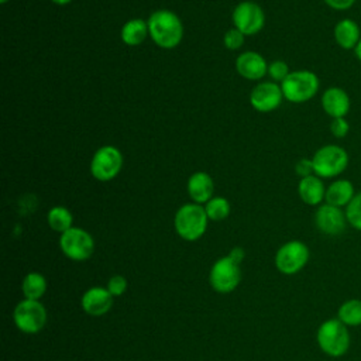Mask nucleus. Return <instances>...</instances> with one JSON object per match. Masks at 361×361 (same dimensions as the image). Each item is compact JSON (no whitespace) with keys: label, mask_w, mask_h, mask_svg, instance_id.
Listing matches in <instances>:
<instances>
[{"label":"nucleus","mask_w":361,"mask_h":361,"mask_svg":"<svg viewBox=\"0 0 361 361\" xmlns=\"http://www.w3.org/2000/svg\"><path fill=\"white\" fill-rule=\"evenodd\" d=\"M8 0H0V3H3V4H6Z\"/></svg>","instance_id":"36"},{"label":"nucleus","mask_w":361,"mask_h":361,"mask_svg":"<svg viewBox=\"0 0 361 361\" xmlns=\"http://www.w3.org/2000/svg\"><path fill=\"white\" fill-rule=\"evenodd\" d=\"M207 213L199 203H186L180 206L173 219L175 231L186 241L199 240L207 228Z\"/></svg>","instance_id":"4"},{"label":"nucleus","mask_w":361,"mask_h":361,"mask_svg":"<svg viewBox=\"0 0 361 361\" xmlns=\"http://www.w3.org/2000/svg\"><path fill=\"white\" fill-rule=\"evenodd\" d=\"M123 154L117 147L103 145L92 157L90 173L100 182L114 179L123 168Z\"/></svg>","instance_id":"8"},{"label":"nucleus","mask_w":361,"mask_h":361,"mask_svg":"<svg viewBox=\"0 0 361 361\" xmlns=\"http://www.w3.org/2000/svg\"><path fill=\"white\" fill-rule=\"evenodd\" d=\"M319 87V76L309 69L292 71L281 83L283 99L290 103L309 102L317 94Z\"/></svg>","instance_id":"5"},{"label":"nucleus","mask_w":361,"mask_h":361,"mask_svg":"<svg viewBox=\"0 0 361 361\" xmlns=\"http://www.w3.org/2000/svg\"><path fill=\"white\" fill-rule=\"evenodd\" d=\"M326 188L327 186H324L323 179L313 173V175L300 178L298 183V193L303 203L309 206H320L324 202Z\"/></svg>","instance_id":"18"},{"label":"nucleus","mask_w":361,"mask_h":361,"mask_svg":"<svg viewBox=\"0 0 361 361\" xmlns=\"http://www.w3.org/2000/svg\"><path fill=\"white\" fill-rule=\"evenodd\" d=\"M320 103L324 113L331 118L345 117L351 109V99L340 86L327 87L322 94Z\"/></svg>","instance_id":"14"},{"label":"nucleus","mask_w":361,"mask_h":361,"mask_svg":"<svg viewBox=\"0 0 361 361\" xmlns=\"http://www.w3.org/2000/svg\"><path fill=\"white\" fill-rule=\"evenodd\" d=\"M295 172H296L300 178L313 175L314 171H313L312 158H300V159L295 164Z\"/></svg>","instance_id":"31"},{"label":"nucleus","mask_w":361,"mask_h":361,"mask_svg":"<svg viewBox=\"0 0 361 361\" xmlns=\"http://www.w3.org/2000/svg\"><path fill=\"white\" fill-rule=\"evenodd\" d=\"M107 289L113 296H121L127 289V279L123 275H114L109 279Z\"/></svg>","instance_id":"30"},{"label":"nucleus","mask_w":361,"mask_h":361,"mask_svg":"<svg viewBox=\"0 0 361 361\" xmlns=\"http://www.w3.org/2000/svg\"><path fill=\"white\" fill-rule=\"evenodd\" d=\"M51 1L58 6H65V4H69L72 0H51Z\"/></svg>","instance_id":"35"},{"label":"nucleus","mask_w":361,"mask_h":361,"mask_svg":"<svg viewBox=\"0 0 361 361\" xmlns=\"http://www.w3.org/2000/svg\"><path fill=\"white\" fill-rule=\"evenodd\" d=\"M62 252L72 261H86L94 251L93 237L80 227H71L59 237Z\"/></svg>","instance_id":"9"},{"label":"nucleus","mask_w":361,"mask_h":361,"mask_svg":"<svg viewBox=\"0 0 361 361\" xmlns=\"http://www.w3.org/2000/svg\"><path fill=\"white\" fill-rule=\"evenodd\" d=\"M204 210L207 213L209 220L220 221L230 214V203L226 197L214 196L204 204Z\"/></svg>","instance_id":"25"},{"label":"nucleus","mask_w":361,"mask_h":361,"mask_svg":"<svg viewBox=\"0 0 361 361\" xmlns=\"http://www.w3.org/2000/svg\"><path fill=\"white\" fill-rule=\"evenodd\" d=\"M348 226L361 231V192H357L353 200L344 209Z\"/></svg>","instance_id":"26"},{"label":"nucleus","mask_w":361,"mask_h":361,"mask_svg":"<svg viewBox=\"0 0 361 361\" xmlns=\"http://www.w3.org/2000/svg\"><path fill=\"white\" fill-rule=\"evenodd\" d=\"M235 69L240 76L248 80H259L268 73V63L255 51H245L235 59Z\"/></svg>","instance_id":"16"},{"label":"nucleus","mask_w":361,"mask_h":361,"mask_svg":"<svg viewBox=\"0 0 361 361\" xmlns=\"http://www.w3.org/2000/svg\"><path fill=\"white\" fill-rule=\"evenodd\" d=\"M13 320L20 331L35 334L41 331L47 323V309L39 300L24 299L16 305Z\"/></svg>","instance_id":"7"},{"label":"nucleus","mask_w":361,"mask_h":361,"mask_svg":"<svg viewBox=\"0 0 361 361\" xmlns=\"http://www.w3.org/2000/svg\"><path fill=\"white\" fill-rule=\"evenodd\" d=\"M113 295L109 292L107 288H102V286H93L89 288L80 299V305L82 309L85 310V313L99 317L106 314L111 306H113Z\"/></svg>","instance_id":"15"},{"label":"nucleus","mask_w":361,"mask_h":361,"mask_svg":"<svg viewBox=\"0 0 361 361\" xmlns=\"http://www.w3.org/2000/svg\"><path fill=\"white\" fill-rule=\"evenodd\" d=\"M244 34L241 31H238L237 28H230L226 34H224V38H223V44L227 49L230 51H235L238 48L243 47L244 44Z\"/></svg>","instance_id":"28"},{"label":"nucleus","mask_w":361,"mask_h":361,"mask_svg":"<svg viewBox=\"0 0 361 361\" xmlns=\"http://www.w3.org/2000/svg\"><path fill=\"white\" fill-rule=\"evenodd\" d=\"M47 221L54 231L61 234L73 227V216L65 206H54L52 209H49L47 214Z\"/></svg>","instance_id":"24"},{"label":"nucleus","mask_w":361,"mask_h":361,"mask_svg":"<svg viewBox=\"0 0 361 361\" xmlns=\"http://www.w3.org/2000/svg\"><path fill=\"white\" fill-rule=\"evenodd\" d=\"M234 28L244 35H254L264 28L265 14L255 1H241L235 6L231 14Z\"/></svg>","instance_id":"11"},{"label":"nucleus","mask_w":361,"mask_h":361,"mask_svg":"<svg viewBox=\"0 0 361 361\" xmlns=\"http://www.w3.org/2000/svg\"><path fill=\"white\" fill-rule=\"evenodd\" d=\"M323 1L336 11H347L355 4V0H323Z\"/></svg>","instance_id":"32"},{"label":"nucleus","mask_w":361,"mask_h":361,"mask_svg":"<svg viewBox=\"0 0 361 361\" xmlns=\"http://www.w3.org/2000/svg\"><path fill=\"white\" fill-rule=\"evenodd\" d=\"M244 255H245V252H244V250H243L241 247H234V248L230 251V254H228V257H230L233 261H235L237 264H240V262L244 259Z\"/></svg>","instance_id":"33"},{"label":"nucleus","mask_w":361,"mask_h":361,"mask_svg":"<svg viewBox=\"0 0 361 361\" xmlns=\"http://www.w3.org/2000/svg\"><path fill=\"white\" fill-rule=\"evenodd\" d=\"M21 290L25 299L39 300L47 290L45 276L39 272H28L21 282Z\"/></svg>","instance_id":"22"},{"label":"nucleus","mask_w":361,"mask_h":361,"mask_svg":"<svg viewBox=\"0 0 361 361\" xmlns=\"http://www.w3.org/2000/svg\"><path fill=\"white\" fill-rule=\"evenodd\" d=\"M241 281L240 264L233 261L228 255L219 258L209 274L210 286L219 293L233 292Z\"/></svg>","instance_id":"10"},{"label":"nucleus","mask_w":361,"mask_h":361,"mask_svg":"<svg viewBox=\"0 0 361 361\" xmlns=\"http://www.w3.org/2000/svg\"><path fill=\"white\" fill-rule=\"evenodd\" d=\"M354 55H355V58L358 59V62L361 63V39H360V42L357 44V47L354 48Z\"/></svg>","instance_id":"34"},{"label":"nucleus","mask_w":361,"mask_h":361,"mask_svg":"<svg viewBox=\"0 0 361 361\" xmlns=\"http://www.w3.org/2000/svg\"><path fill=\"white\" fill-rule=\"evenodd\" d=\"M148 32L154 44L164 49L178 47L183 37V25L178 14L171 10H157L148 17Z\"/></svg>","instance_id":"1"},{"label":"nucleus","mask_w":361,"mask_h":361,"mask_svg":"<svg viewBox=\"0 0 361 361\" xmlns=\"http://www.w3.org/2000/svg\"><path fill=\"white\" fill-rule=\"evenodd\" d=\"M290 73L289 66L285 61L281 59H275L268 65V75L271 76V79L274 82H283V79Z\"/></svg>","instance_id":"27"},{"label":"nucleus","mask_w":361,"mask_h":361,"mask_svg":"<svg viewBox=\"0 0 361 361\" xmlns=\"http://www.w3.org/2000/svg\"><path fill=\"white\" fill-rule=\"evenodd\" d=\"M314 226L322 234L336 237L344 233L348 221L344 209L329 203H322L314 212Z\"/></svg>","instance_id":"12"},{"label":"nucleus","mask_w":361,"mask_h":361,"mask_svg":"<svg viewBox=\"0 0 361 361\" xmlns=\"http://www.w3.org/2000/svg\"><path fill=\"white\" fill-rule=\"evenodd\" d=\"M310 258L309 247L299 240L282 244L275 254V267L283 275H295L305 268Z\"/></svg>","instance_id":"6"},{"label":"nucleus","mask_w":361,"mask_h":361,"mask_svg":"<svg viewBox=\"0 0 361 361\" xmlns=\"http://www.w3.org/2000/svg\"><path fill=\"white\" fill-rule=\"evenodd\" d=\"M337 319L347 327L361 326V299H348L337 309Z\"/></svg>","instance_id":"23"},{"label":"nucleus","mask_w":361,"mask_h":361,"mask_svg":"<svg viewBox=\"0 0 361 361\" xmlns=\"http://www.w3.org/2000/svg\"><path fill=\"white\" fill-rule=\"evenodd\" d=\"M316 341L322 353L329 357H343L351 345V334L348 327L337 317L324 320L316 331Z\"/></svg>","instance_id":"2"},{"label":"nucleus","mask_w":361,"mask_h":361,"mask_svg":"<svg viewBox=\"0 0 361 361\" xmlns=\"http://www.w3.org/2000/svg\"><path fill=\"white\" fill-rule=\"evenodd\" d=\"M355 193L357 192H355V188L351 180L344 179V178H337L326 188L324 203L345 209L347 204L355 196Z\"/></svg>","instance_id":"19"},{"label":"nucleus","mask_w":361,"mask_h":361,"mask_svg":"<svg viewBox=\"0 0 361 361\" xmlns=\"http://www.w3.org/2000/svg\"><path fill=\"white\" fill-rule=\"evenodd\" d=\"M147 35H149L148 32V24L145 20L142 18H133V20H128L123 27H121V32H120V37H121V41L126 44V45H130V47H135V45H140L145 41Z\"/></svg>","instance_id":"21"},{"label":"nucleus","mask_w":361,"mask_h":361,"mask_svg":"<svg viewBox=\"0 0 361 361\" xmlns=\"http://www.w3.org/2000/svg\"><path fill=\"white\" fill-rule=\"evenodd\" d=\"M333 37L341 49L354 51L361 39V30L358 23L353 18H341L333 28Z\"/></svg>","instance_id":"17"},{"label":"nucleus","mask_w":361,"mask_h":361,"mask_svg":"<svg viewBox=\"0 0 361 361\" xmlns=\"http://www.w3.org/2000/svg\"><path fill=\"white\" fill-rule=\"evenodd\" d=\"M330 133L334 138H344L350 133V123L347 121L345 117H338V118H331L330 121Z\"/></svg>","instance_id":"29"},{"label":"nucleus","mask_w":361,"mask_h":361,"mask_svg":"<svg viewBox=\"0 0 361 361\" xmlns=\"http://www.w3.org/2000/svg\"><path fill=\"white\" fill-rule=\"evenodd\" d=\"M188 193L195 203H207L214 193V182L206 172H195L188 179Z\"/></svg>","instance_id":"20"},{"label":"nucleus","mask_w":361,"mask_h":361,"mask_svg":"<svg viewBox=\"0 0 361 361\" xmlns=\"http://www.w3.org/2000/svg\"><path fill=\"white\" fill-rule=\"evenodd\" d=\"M283 99L281 85L276 82H262L258 83L250 94L251 106L261 113H269L276 110Z\"/></svg>","instance_id":"13"},{"label":"nucleus","mask_w":361,"mask_h":361,"mask_svg":"<svg viewBox=\"0 0 361 361\" xmlns=\"http://www.w3.org/2000/svg\"><path fill=\"white\" fill-rule=\"evenodd\" d=\"M313 171L322 179L338 178L350 164L347 149L338 144H326L312 157Z\"/></svg>","instance_id":"3"}]
</instances>
